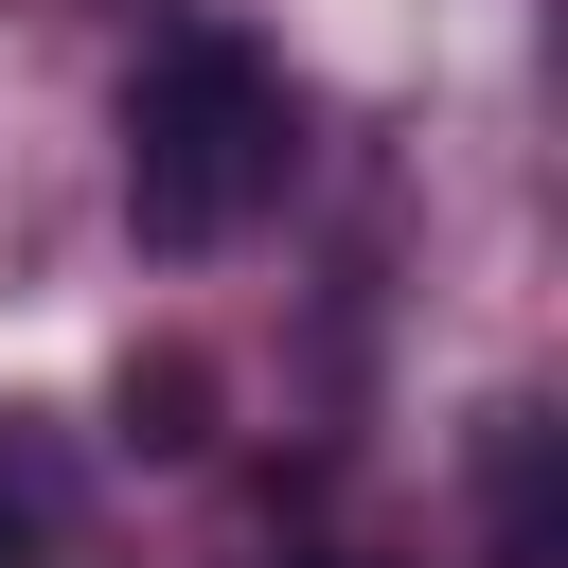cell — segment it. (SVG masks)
<instances>
[{
	"mask_svg": "<svg viewBox=\"0 0 568 568\" xmlns=\"http://www.w3.org/2000/svg\"><path fill=\"white\" fill-rule=\"evenodd\" d=\"M302 160V106L248 36H160L142 89H124V213L142 248H231Z\"/></svg>",
	"mask_w": 568,
	"mask_h": 568,
	"instance_id": "6da1fadb",
	"label": "cell"
},
{
	"mask_svg": "<svg viewBox=\"0 0 568 568\" xmlns=\"http://www.w3.org/2000/svg\"><path fill=\"white\" fill-rule=\"evenodd\" d=\"M284 568H337V550H284Z\"/></svg>",
	"mask_w": 568,
	"mask_h": 568,
	"instance_id": "7a4b0ae2",
	"label": "cell"
},
{
	"mask_svg": "<svg viewBox=\"0 0 568 568\" xmlns=\"http://www.w3.org/2000/svg\"><path fill=\"white\" fill-rule=\"evenodd\" d=\"M0 568H18V515H0Z\"/></svg>",
	"mask_w": 568,
	"mask_h": 568,
	"instance_id": "3957f363",
	"label": "cell"
}]
</instances>
